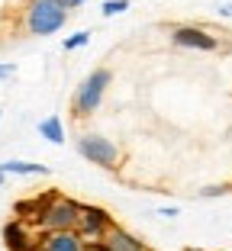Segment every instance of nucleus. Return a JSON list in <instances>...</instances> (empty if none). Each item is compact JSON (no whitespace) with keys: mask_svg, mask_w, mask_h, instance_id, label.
Instances as JSON below:
<instances>
[{"mask_svg":"<svg viewBox=\"0 0 232 251\" xmlns=\"http://www.w3.org/2000/svg\"><path fill=\"white\" fill-rule=\"evenodd\" d=\"M77 219H81V203L52 193V197H45V209L36 226L42 232H77Z\"/></svg>","mask_w":232,"mask_h":251,"instance_id":"1","label":"nucleus"},{"mask_svg":"<svg viewBox=\"0 0 232 251\" xmlns=\"http://www.w3.org/2000/svg\"><path fill=\"white\" fill-rule=\"evenodd\" d=\"M68 23V10L58 0H29L26 7V32L29 36H55Z\"/></svg>","mask_w":232,"mask_h":251,"instance_id":"2","label":"nucleus"},{"mask_svg":"<svg viewBox=\"0 0 232 251\" xmlns=\"http://www.w3.org/2000/svg\"><path fill=\"white\" fill-rule=\"evenodd\" d=\"M113 74L110 68H94L81 81V87L75 90V113L77 116H90V113H97V106L103 103V94L110 87Z\"/></svg>","mask_w":232,"mask_h":251,"instance_id":"3","label":"nucleus"},{"mask_svg":"<svg viewBox=\"0 0 232 251\" xmlns=\"http://www.w3.org/2000/svg\"><path fill=\"white\" fill-rule=\"evenodd\" d=\"M77 155H81L84 161L103 168V171L120 168V148L113 145L110 139H103V135H81V139H77Z\"/></svg>","mask_w":232,"mask_h":251,"instance_id":"4","label":"nucleus"},{"mask_svg":"<svg viewBox=\"0 0 232 251\" xmlns=\"http://www.w3.org/2000/svg\"><path fill=\"white\" fill-rule=\"evenodd\" d=\"M113 226H116V222H113V216L106 213L103 206H97V203H81L77 235H81L87 245H94V242H103V238H106V232H110Z\"/></svg>","mask_w":232,"mask_h":251,"instance_id":"5","label":"nucleus"},{"mask_svg":"<svg viewBox=\"0 0 232 251\" xmlns=\"http://www.w3.org/2000/svg\"><path fill=\"white\" fill-rule=\"evenodd\" d=\"M171 42L178 49H197V52H216L219 39L213 32L200 29V26H174L171 29Z\"/></svg>","mask_w":232,"mask_h":251,"instance_id":"6","label":"nucleus"},{"mask_svg":"<svg viewBox=\"0 0 232 251\" xmlns=\"http://www.w3.org/2000/svg\"><path fill=\"white\" fill-rule=\"evenodd\" d=\"M3 245L10 251H36L39 248V238L29 232V222L23 219H10L3 226Z\"/></svg>","mask_w":232,"mask_h":251,"instance_id":"7","label":"nucleus"},{"mask_svg":"<svg viewBox=\"0 0 232 251\" xmlns=\"http://www.w3.org/2000/svg\"><path fill=\"white\" fill-rule=\"evenodd\" d=\"M103 251H149V245L123 226H113L103 238Z\"/></svg>","mask_w":232,"mask_h":251,"instance_id":"8","label":"nucleus"},{"mask_svg":"<svg viewBox=\"0 0 232 251\" xmlns=\"http://www.w3.org/2000/svg\"><path fill=\"white\" fill-rule=\"evenodd\" d=\"M39 245L45 251H84L87 248V242L77 232H42Z\"/></svg>","mask_w":232,"mask_h":251,"instance_id":"9","label":"nucleus"},{"mask_svg":"<svg viewBox=\"0 0 232 251\" xmlns=\"http://www.w3.org/2000/svg\"><path fill=\"white\" fill-rule=\"evenodd\" d=\"M3 174H16V177H45L49 164H36V161H3L0 164Z\"/></svg>","mask_w":232,"mask_h":251,"instance_id":"10","label":"nucleus"},{"mask_svg":"<svg viewBox=\"0 0 232 251\" xmlns=\"http://www.w3.org/2000/svg\"><path fill=\"white\" fill-rule=\"evenodd\" d=\"M39 135H42V139H49L52 145H65V126H61L58 116L42 119V123H39Z\"/></svg>","mask_w":232,"mask_h":251,"instance_id":"11","label":"nucleus"},{"mask_svg":"<svg viewBox=\"0 0 232 251\" xmlns=\"http://www.w3.org/2000/svg\"><path fill=\"white\" fill-rule=\"evenodd\" d=\"M87 42H90V32H75V36H68L61 45H65V52H75V49H84Z\"/></svg>","mask_w":232,"mask_h":251,"instance_id":"12","label":"nucleus"},{"mask_svg":"<svg viewBox=\"0 0 232 251\" xmlns=\"http://www.w3.org/2000/svg\"><path fill=\"white\" fill-rule=\"evenodd\" d=\"M100 10H103V16H120V13L129 10V0H106Z\"/></svg>","mask_w":232,"mask_h":251,"instance_id":"13","label":"nucleus"},{"mask_svg":"<svg viewBox=\"0 0 232 251\" xmlns=\"http://www.w3.org/2000/svg\"><path fill=\"white\" fill-rule=\"evenodd\" d=\"M226 193H232V184H216V187H203L200 197L203 200H213V197H226Z\"/></svg>","mask_w":232,"mask_h":251,"instance_id":"14","label":"nucleus"},{"mask_svg":"<svg viewBox=\"0 0 232 251\" xmlns=\"http://www.w3.org/2000/svg\"><path fill=\"white\" fill-rule=\"evenodd\" d=\"M58 3H61L65 10H77V7H84L87 0H58Z\"/></svg>","mask_w":232,"mask_h":251,"instance_id":"15","label":"nucleus"},{"mask_svg":"<svg viewBox=\"0 0 232 251\" xmlns=\"http://www.w3.org/2000/svg\"><path fill=\"white\" fill-rule=\"evenodd\" d=\"M13 71H16L13 65H0V77H13Z\"/></svg>","mask_w":232,"mask_h":251,"instance_id":"16","label":"nucleus"},{"mask_svg":"<svg viewBox=\"0 0 232 251\" xmlns=\"http://www.w3.org/2000/svg\"><path fill=\"white\" fill-rule=\"evenodd\" d=\"M84 251H103V242H94V245H87Z\"/></svg>","mask_w":232,"mask_h":251,"instance_id":"17","label":"nucleus"},{"mask_svg":"<svg viewBox=\"0 0 232 251\" xmlns=\"http://www.w3.org/2000/svg\"><path fill=\"white\" fill-rule=\"evenodd\" d=\"M3 180H7V174H3V168H0V187H3Z\"/></svg>","mask_w":232,"mask_h":251,"instance_id":"18","label":"nucleus"},{"mask_svg":"<svg viewBox=\"0 0 232 251\" xmlns=\"http://www.w3.org/2000/svg\"><path fill=\"white\" fill-rule=\"evenodd\" d=\"M187 251H200V248H187Z\"/></svg>","mask_w":232,"mask_h":251,"instance_id":"19","label":"nucleus"},{"mask_svg":"<svg viewBox=\"0 0 232 251\" xmlns=\"http://www.w3.org/2000/svg\"><path fill=\"white\" fill-rule=\"evenodd\" d=\"M0 116H3V113H0Z\"/></svg>","mask_w":232,"mask_h":251,"instance_id":"20","label":"nucleus"}]
</instances>
